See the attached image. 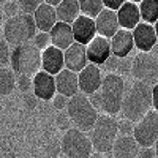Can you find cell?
<instances>
[{
	"instance_id": "1",
	"label": "cell",
	"mask_w": 158,
	"mask_h": 158,
	"mask_svg": "<svg viewBox=\"0 0 158 158\" xmlns=\"http://www.w3.org/2000/svg\"><path fill=\"white\" fill-rule=\"evenodd\" d=\"M152 109H153L152 85L135 79V81L131 82V85L125 90V94H123L122 108H120V112H122L123 118L138 122Z\"/></svg>"
},
{
	"instance_id": "2",
	"label": "cell",
	"mask_w": 158,
	"mask_h": 158,
	"mask_svg": "<svg viewBox=\"0 0 158 158\" xmlns=\"http://www.w3.org/2000/svg\"><path fill=\"white\" fill-rule=\"evenodd\" d=\"M36 30L33 15L19 13L13 18H8L3 24V40L10 46H21L30 43L36 35Z\"/></svg>"
},
{
	"instance_id": "3",
	"label": "cell",
	"mask_w": 158,
	"mask_h": 158,
	"mask_svg": "<svg viewBox=\"0 0 158 158\" xmlns=\"http://www.w3.org/2000/svg\"><path fill=\"white\" fill-rule=\"evenodd\" d=\"M68 112L71 122L76 128L90 133L94 128L97 118H98V111L92 106V103L89 100V97L82 92H77L76 95H73L68 101V106L65 109Z\"/></svg>"
},
{
	"instance_id": "4",
	"label": "cell",
	"mask_w": 158,
	"mask_h": 158,
	"mask_svg": "<svg viewBox=\"0 0 158 158\" xmlns=\"http://www.w3.org/2000/svg\"><path fill=\"white\" fill-rule=\"evenodd\" d=\"M125 94V81L120 74L108 73L103 77L100 87L101 111L109 115H117L122 108V100Z\"/></svg>"
},
{
	"instance_id": "5",
	"label": "cell",
	"mask_w": 158,
	"mask_h": 158,
	"mask_svg": "<svg viewBox=\"0 0 158 158\" xmlns=\"http://www.w3.org/2000/svg\"><path fill=\"white\" fill-rule=\"evenodd\" d=\"M10 65L16 74H27L33 77L41 68V51L32 43L15 46L11 51Z\"/></svg>"
},
{
	"instance_id": "6",
	"label": "cell",
	"mask_w": 158,
	"mask_h": 158,
	"mask_svg": "<svg viewBox=\"0 0 158 158\" xmlns=\"http://www.w3.org/2000/svg\"><path fill=\"white\" fill-rule=\"evenodd\" d=\"M89 136L92 139L94 150L101 152V153H108L112 150V146L118 136V122L114 118V115L101 114V115H98Z\"/></svg>"
},
{
	"instance_id": "7",
	"label": "cell",
	"mask_w": 158,
	"mask_h": 158,
	"mask_svg": "<svg viewBox=\"0 0 158 158\" xmlns=\"http://www.w3.org/2000/svg\"><path fill=\"white\" fill-rule=\"evenodd\" d=\"M60 144L62 152L67 158H90L92 152H94L90 136L76 127L65 131Z\"/></svg>"
},
{
	"instance_id": "8",
	"label": "cell",
	"mask_w": 158,
	"mask_h": 158,
	"mask_svg": "<svg viewBox=\"0 0 158 158\" xmlns=\"http://www.w3.org/2000/svg\"><path fill=\"white\" fill-rule=\"evenodd\" d=\"M131 74L136 81L146 82V84H156L158 82V57H155L152 52H142L139 51L133 57L131 65Z\"/></svg>"
},
{
	"instance_id": "9",
	"label": "cell",
	"mask_w": 158,
	"mask_h": 158,
	"mask_svg": "<svg viewBox=\"0 0 158 158\" xmlns=\"http://www.w3.org/2000/svg\"><path fill=\"white\" fill-rule=\"evenodd\" d=\"M133 138L141 147H152L158 139V111H149L135 123Z\"/></svg>"
},
{
	"instance_id": "10",
	"label": "cell",
	"mask_w": 158,
	"mask_h": 158,
	"mask_svg": "<svg viewBox=\"0 0 158 158\" xmlns=\"http://www.w3.org/2000/svg\"><path fill=\"white\" fill-rule=\"evenodd\" d=\"M77 77H79V92H82L85 95H90L100 90L103 82L101 70L95 63H89L85 68H82L77 73Z\"/></svg>"
},
{
	"instance_id": "11",
	"label": "cell",
	"mask_w": 158,
	"mask_h": 158,
	"mask_svg": "<svg viewBox=\"0 0 158 158\" xmlns=\"http://www.w3.org/2000/svg\"><path fill=\"white\" fill-rule=\"evenodd\" d=\"M63 57H65V68L76 71V73H79L90 63L89 57H87L85 44H81L77 41H74L70 48H67L63 51Z\"/></svg>"
},
{
	"instance_id": "12",
	"label": "cell",
	"mask_w": 158,
	"mask_h": 158,
	"mask_svg": "<svg viewBox=\"0 0 158 158\" xmlns=\"http://www.w3.org/2000/svg\"><path fill=\"white\" fill-rule=\"evenodd\" d=\"M85 48H87L89 62L98 65V67H101V65L108 60V57L112 54L111 40L109 38H104L101 35H97Z\"/></svg>"
},
{
	"instance_id": "13",
	"label": "cell",
	"mask_w": 158,
	"mask_h": 158,
	"mask_svg": "<svg viewBox=\"0 0 158 158\" xmlns=\"http://www.w3.org/2000/svg\"><path fill=\"white\" fill-rule=\"evenodd\" d=\"M131 32H133L135 48H136L138 51L149 52V51L153 48V44L158 41L153 24H149V22L141 21V22H139Z\"/></svg>"
},
{
	"instance_id": "14",
	"label": "cell",
	"mask_w": 158,
	"mask_h": 158,
	"mask_svg": "<svg viewBox=\"0 0 158 158\" xmlns=\"http://www.w3.org/2000/svg\"><path fill=\"white\" fill-rule=\"evenodd\" d=\"M71 29H73V35H74V41L81 43V44H85V46L98 35L95 19H92L85 15L77 16L76 21L71 24Z\"/></svg>"
},
{
	"instance_id": "15",
	"label": "cell",
	"mask_w": 158,
	"mask_h": 158,
	"mask_svg": "<svg viewBox=\"0 0 158 158\" xmlns=\"http://www.w3.org/2000/svg\"><path fill=\"white\" fill-rule=\"evenodd\" d=\"M33 94L40 98V100H44L49 101L52 100L57 94V89H56V76L51 74L48 71H38L33 76Z\"/></svg>"
},
{
	"instance_id": "16",
	"label": "cell",
	"mask_w": 158,
	"mask_h": 158,
	"mask_svg": "<svg viewBox=\"0 0 158 158\" xmlns=\"http://www.w3.org/2000/svg\"><path fill=\"white\" fill-rule=\"evenodd\" d=\"M95 25H97V33L98 35L111 40L118 32V29H120L118 18H117V11L115 10H109V8H104L100 15L95 18Z\"/></svg>"
},
{
	"instance_id": "17",
	"label": "cell",
	"mask_w": 158,
	"mask_h": 158,
	"mask_svg": "<svg viewBox=\"0 0 158 158\" xmlns=\"http://www.w3.org/2000/svg\"><path fill=\"white\" fill-rule=\"evenodd\" d=\"M111 49L112 54L117 56L118 59L128 57L135 48V40H133V32L127 29H118V32L111 38Z\"/></svg>"
},
{
	"instance_id": "18",
	"label": "cell",
	"mask_w": 158,
	"mask_h": 158,
	"mask_svg": "<svg viewBox=\"0 0 158 158\" xmlns=\"http://www.w3.org/2000/svg\"><path fill=\"white\" fill-rule=\"evenodd\" d=\"M111 155L112 158H141V146L133 136H117Z\"/></svg>"
},
{
	"instance_id": "19",
	"label": "cell",
	"mask_w": 158,
	"mask_h": 158,
	"mask_svg": "<svg viewBox=\"0 0 158 158\" xmlns=\"http://www.w3.org/2000/svg\"><path fill=\"white\" fill-rule=\"evenodd\" d=\"M41 68L51 74H57L65 68V57H63V51L56 48V46H49L44 51H41Z\"/></svg>"
},
{
	"instance_id": "20",
	"label": "cell",
	"mask_w": 158,
	"mask_h": 158,
	"mask_svg": "<svg viewBox=\"0 0 158 158\" xmlns=\"http://www.w3.org/2000/svg\"><path fill=\"white\" fill-rule=\"evenodd\" d=\"M117 18H118L120 29L133 30L136 25L142 21L141 19V11H139V3H135V2L127 0V2L117 10Z\"/></svg>"
},
{
	"instance_id": "21",
	"label": "cell",
	"mask_w": 158,
	"mask_h": 158,
	"mask_svg": "<svg viewBox=\"0 0 158 158\" xmlns=\"http://www.w3.org/2000/svg\"><path fill=\"white\" fill-rule=\"evenodd\" d=\"M56 89L59 94H63L67 97H73L79 92V77L76 71H71L68 68H63L60 73L56 74Z\"/></svg>"
},
{
	"instance_id": "22",
	"label": "cell",
	"mask_w": 158,
	"mask_h": 158,
	"mask_svg": "<svg viewBox=\"0 0 158 158\" xmlns=\"http://www.w3.org/2000/svg\"><path fill=\"white\" fill-rule=\"evenodd\" d=\"M49 35H51L52 46H56L62 51H65L74 43V35H73L71 24H67V22L57 21V24L51 29Z\"/></svg>"
},
{
	"instance_id": "23",
	"label": "cell",
	"mask_w": 158,
	"mask_h": 158,
	"mask_svg": "<svg viewBox=\"0 0 158 158\" xmlns=\"http://www.w3.org/2000/svg\"><path fill=\"white\" fill-rule=\"evenodd\" d=\"M33 18H35L36 29L40 32H51V29L57 24L56 6H52V5L44 2L36 8V11L33 13Z\"/></svg>"
},
{
	"instance_id": "24",
	"label": "cell",
	"mask_w": 158,
	"mask_h": 158,
	"mask_svg": "<svg viewBox=\"0 0 158 158\" xmlns=\"http://www.w3.org/2000/svg\"><path fill=\"white\" fill-rule=\"evenodd\" d=\"M56 13H57V21L73 24L77 16H81L79 0H62L56 6Z\"/></svg>"
},
{
	"instance_id": "25",
	"label": "cell",
	"mask_w": 158,
	"mask_h": 158,
	"mask_svg": "<svg viewBox=\"0 0 158 158\" xmlns=\"http://www.w3.org/2000/svg\"><path fill=\"white\" fill-rule=\"evenodd\" d=\"M16 87V76L11 68L2 67L0 68V97L10 95Z\"/></svg>"
},
{
	"instance_id": "26",
	"label": "cell",
	"mask_w": 158,
	"mask_h": 158,
	"mask_svg": "<svg viewBox=\"0 0 158 158\" xmlns=\"http://www.w3.org/2000/svg\"><path fill=\"white\" fill-rule=\"evenodd\" d=\"M139 11L144 22L155 24L158 21V0H141Z\"/></svg>"
},
{
	"instance_id": "27",
	"label": "cell",
	"mask_w": 158,
	"mask_h": 158,
	"mask_svg": "<svg viewBox=\"0 0 158 158\" xmlns=\"http://www.w3.org/2000/svg\"><path fill=\"white\" fill-rule=\"evenodd\" d=\"M79 6H81V15H85L92 19H95L106 8L103 0H79Z\"/></svg>"
},
{
	"instance_id": "28",
	"label": "cell",
	"mask_w": 158,
	"mask_h": 158,
	"mask_svg": "<svg viewBox=\"0 0 158 158\" xmlns=\"http://www.w3.org/2000/svg\"><path fill=\"white\" fill-rule=\"evenodd\" d=\"M18 5H19V10L22 13H27V15H33L36 11V8L44 3V0H16Z\"/></svg>"
},
{
	"instance_id": "29",
	"label": "cell",
	"mask_w": 158,
	"mask_h": 158,
	"mask_svg": "<svg viewBox=\"0 0 158 158\" xmlns=\"http://www.w3.org/2000/svg\"><path fill=\"white\" fill-rule=\"evenodd\" d=\"M33 44H35L40 51H44L46 48H49V46L52 44L49 32H36V35L33 36Z\"/></svg>"
},
{
	"instance_id": "30",
	"label": "cell",
	"mask_w": 158,
	"mask_h": 158,
	"mask_svg": "<svg viewBox=\"0 0 158 158\" xmlns=\"http://www.w3.org/2000/svg\"><path fill=\"white\" fill-rule=\"evenodd\" d=\"M16 87L24 92V94H29V92L33 89V77L27 76V74H18L16 77Z\"/></svg>"
},
{
	"instance_id": "31",
	"label": "cell",
	"mask_w": 158,
	"mask_h": 158,
	"mask_svg": "<svg viewBox=\"0 0 158 158\" xmlns=\"http://www.w3.org/2000/svg\"><path fill=\"white\" fill-rule=\"evenodd\" d=\"M10 44L5 41L3 38H0V68L6 67L10 63V57H11V52H10Z\"/></svg>"
},
{
	"instance_id": "32",
	"label": "cell",
	"mask_w": 158,
	"mask_h": 158,
	"mask_svg": "<svg viewBox=\"0 0 158 158\" xmlns=\"http://www.w3.org/2000/svg\"><path fill=\"white\" fill-rule=\"evenodd\" d=\"M135 123L136 122L128 120V118H123V120L118 122V133H120V136H133Z\"/></svg>"
},
{
	"instance_id": "33",
	"label": "cell",
	"mask_w": 158,
	"mask_h": 158,
	"mask_svg": "<svg viewBox=\"0 0 158 158\" xmlns=\"http://www.w3.org/2000/svg\"><path fill=\"white\" fill-rule=\"evenodd\" d=\"M52 104H54V108L57 109V111H63V109H67V106H68V101H70V97H67V95H63V94H57L52 97Z\"/></svg>"
},
{
	"instance_id": "34",
	"label": "cell",
	"mask_w": 158,
	"mask_h": 158,
	"mask_svg": "<svg viewBox=\"0 0 158 158\" xmlns=\"http://www.w3.org/2000/svg\"><path fill=\"white\" fill-rule=\"evenodd\" d=\"M2 10H3V13H5V16H6V18L16 16V15H19V11H21L16 0H6V3L3 5Z\"/></svg>"
},
{
	"instance_id": "35",
	"label": "cell",
	"mask_w": 158,
	"mask_h": 158,
	"mask_svg": "<svg viewBox=\"0 0 158 158\" xmlns=\"http://www.w3.org/2000/svg\"><path fill=\"white\" fill-rule=\"evenodd\" d=\"M56 123H57V127H59L60 130L67 131V130H70V125H71L73 122H71V118H70L68 112L65 111V112L57 114V117H56Z\"/></svg>"
},
{
	"instance_id": "36",
	"label": "cell",
	"mask_w": 158,
	"mask_h": 158,
	"mask_svg": "<svg viewBox=\"0 0 158 158\" xmlns=\"http://www.w3.org/2000/svg\"><path fill=\"white\" fill-rule=\"evenodd\" d=\"M131 65H133V59H130V57L120 59V62H118L117 73H118V74H131Z\"/></svg>"
},
{
	"instance_id": "37",
	"label": "cell",
	"mask_w": 158,
	"mask_h": 158,
	"mask_svg": "<svg viewBox=\"0 0 158 158\" xmlns=\"http://www.w3.org/2000/svg\"><path fill=\"white\" fill-rule=\"evenodd\" d=\"M118 62H120V59H118L117 56H114V54H111V56L108 57V60L103 63V67L106 68L108 73H115L117 68H118Z\"/></svg>"
},
{
	"instance_id": "38",
	"label": "cell",
	"mask_w": 158,
	"mask_h": 158,
	"mask_svg": "<svg viewBox=\"0 0 158 158\" xmlns=\"http://www.w3.org/2000/svg\"><path fill=\"white\" fill-rule=\"evenodd\" d=\"M38 97L35 95V94H25V97H24V106L27 108V109H35L36 106H38Z\"/></svg>"
},
{
	"instance_id": "39",
	"label": "cell",
	"mask_w": 158,
	"mask_h": 158,
	"mask_svg": "<svg viewBox=\"0 0 158 158\" xmlns=\"http://www.w3.org/2000/svg\"><path fill=\"white\" fill-rule=\"evenodd\" d=\"M87 97H89V100L92 103V106H94L97 111H101V95H100V90L94 92V94H90Z\"/></svg>"
},
{
	"instance_id": "40",
	"label": "cell",
	"mask_w": 158,
	"mask_h": 158,
	"mask_svg": "<svg viewBox=\"0 0 158 158\" xmlns=\"http://www.w3.org/2000/svg\"><path fill=\"white\" fill-rule=\"evenodd\" d=\"M103 2H104V6H106V8L117 11L118 8H120V6L127 2V0H103Z\"/></svg>"
},
{
	"instance_id": "41",
	"label": "cell",
	"mask_w": 158,
	"mask_h": 158,
	"mask_svg": "<svg viewBox=\"0 0 158 158\" xmlns=\"http://www.w3.org/2000/svg\"><path fill=\"white\" fill-rule=\"evenodd\" d=\"M60 150H62V144L54 142V144H51V146H49L48 153H49L52 158H57V156H59V153H60Z\"/></svg>"
},
{
	"instance_id": "42",
	"label": "cell",
	"mask_w": 158,
	"mask_h": 158,
	"mask_svg": "<svg viewBox=\"0 0 158 158\" xmlns=\"http://www.w3.org/2000/svg\"><path fill=\"white\" fill-rule=\"evenodd\" d=\"M141 158H156L153 146L152 147H141Z\"/></svg>"
},
{
	"instance_id": "43",
	"label": "cell",
	"mask_w": 158,
	"mask_h": 158,
	"mask_svg": "<svg viewBox=\"0 0 158 158\" xmlns=\"http://www.w3.org/2000/svg\"><path fill=\"white\" fill-rule=\"evenodd\" d=\"M152 104H153V109L158 111V82L152 85Z\"/></svg>"
},
{
	"instance_id": "44",
	"label": "cell",
	"mask_w": 158,
	"mask_h": 158,
	"mask_svg": "<svg viewBox=\"0 0 158 158\" xmlns=\"http://www.w3.org/2000/svg\"><path fill=\"white\" fill-rule=\"evenodd\" d=\"M150 52H152V54H153L155 57H158V41H156V43L153 44V48L150 49Z\"/></svg>"
},
{
	"instance_id": "45",
	"label": "cell",
	"mask_w": 158,
	"mask_h": 158,
	"mask_svg": "<svg viewBox=\"0 0 158 158\" xmlns=\"http://www.w3.org/2000/svg\"><path fill=\"white\" fill-rule=\"evenodd\" d=\"M44 2L49 3V5H52V6H57V5L62 2V0H44Z\"/></svg>"
},
{
	"instance_id": "46",
	"label": "cell",
	"mask_w": 158,
	"mask_h": 158,
	"mask_svg": "<svg viewBox=\"0 0 158 158\" xmlns=\"http://www.w3.org/2000/svg\"><path fill=\"white\" fill-rule=\"evenodd\" d=\"M90 158H103V153L101 152H92V155H90Z\"/></svg>"
},
{
	"instance_id": "47",
	"label": "cell",
	"mask_w": 158,
	"mask_h": 158,
	"mask_svg": "<svg viewBox=\"0 0 158 158\" xmlns=\"http://www.w3.org/2000/svg\"><path fill=\"white\" fill-rule=\"evenodd\" d=\"M3 19H5V13H3V10L0 8V24L3 22Z\"/></svg>"
},
{
	"instance_id": "48",
	"label": "cell",
	"mask_w": 158,
	"mask_h": 158,
	"mask_svg": "<svg viewBox=\"0 0 158 158\" xmlns=\"http://www.w3.org/2000/svg\"><path fill=\"white\" fill-rule=\"evenodd\" d=\"M153 149H155V153H156V158H158V139H156L155 144H153Z\"/></svg>"
},
{
	"instance_id": "49",
	"label": "cell",
	"mask_w": 158,
	"mask_h": 158,
	"mask_svg": "<svg viewBox=\"0 0 158 158\" xmlns=\"http://www.w3.org/2000/svg\"><path fill=\"white\" fill-rule=\"evenodd\" d=\"M153 27H155V33H156V38H158V21L153 24Z\"/></svg>"
},
{
	"instance_id": "50",
	"label": "cell",
	"mask_w": 158,
	"mask_h": 158,
	"mask_svg": "<svg viewBox=\"0 0 158 158\" xmlns=\"http://www.w3.org/2000/svg\"><path fill=\"white\" fill-rule=\"evenodd\" d=\"M3 36V27H2V24H0V38Z\"/></svg>"
},
{
	"instance_id": "51",
	"label": "cell",
	"mask_w": 158,
	"mask_h": 158,
	"mask_svg": "<svg viewBox=\"0 0 158 158\" xmlns=\"http://www.w3.org/2000/svg\"><path fill=\"white\" fill-rule=\"evenodd\" d=\"M5 3H6V0H0V8H3Z\"/></svg>"
},
{
	"instance_id": "52",
	"label": "cell",
	"mask_w": 158,
	"mask_h": 158,
	"mask_svg": "<svg viewBox=\"0 0 158 158\" xmlns=\"http://www.w3.org/2000/svg\"><path fill=\"white\" fill-rule=\"evenodd\" d=\"M130 2H135V3H141V0H130Z\"/></svg>"
},
{
	"instance_id": "53",
	"label": "cell",
	"mask_w": 158,
	"mask_h": 158,
	"mask_svg": "<svg viewBox=\"0 0 158 158\" xmlns=\"http://www.w3.org/2000/svg\"><path fill=\"white\" fill-rule=\"evenodd\" d=\"M57 158H67V156H65V155H63V156H57Z\"/></svg>"
}]
</instances>
